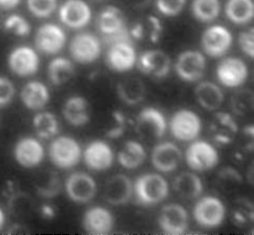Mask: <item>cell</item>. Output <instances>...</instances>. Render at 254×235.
Wrapping results in <instances>:
<instances>
[{
    "mask_svg": "<svg viewBox=\"0 0 254 235\" xmlns=\"http://www.w3.org/2000/svg\"><path fill=\"white\" fill-rule=\"evenodd\" d=\"M169 195V184L158 173H145L133 183V196L136 203L143 207H152L162 203Z\"/></svg>",
    "mask_w": 254,
    "mask_h": 235,
    "instance_id": "cell-1",
    "label": "cell"
},
{
    "mask_svg": "<svg viewBox=\"0 0 254 235\" xmlns=\"http://www.w3.org/2000/svg\"><path fill=\"white\" fill-rule=\"evenodd\" d=\"M96 26L107 44L117 40L130 39V35L126 29L124 14L117 6L108 5L104 7L97 16Z\"/></svg>",
    "mask_w": 254,
    "mask_h": 235,
    "instance_id": "cell-2",
    "label": "cell"
},
{
    "mask_svg": "<svg viewBox=\"0 0 254 235\" xmlns=\"http://www.w3.org/2000/svg\"><path fill=\"white\" fill-rule=\"evenodd\" d=\"M49 159L60 169L75 167L81 158V148L76 140L68 136L55 137L49 146Z\"/></svg>",
    "mask_w": 254,
    "mask_h": 235,
    "instance_id": "cell-3",
    "label": "cell"
},
{
    "mask_svg": "<svg viewBox=\"0 0 254 235\" xmlns=\"http://www.w3.org/2000/svg\"><path fill=\"white\" fill-rule=\"evenodd\" d=\"M135 132L140 140L153 143L162 139L168 128L165 115L154 107L143 108L135 119Z\"/></svg>",
    "mask_w": 254,
    "mask_h": 235,
    "instance_id": "cell-4",
    "label": "cell"
},
{
    "mask_svg": "<svg viewBox=\"0 0 254 235\" xmlns=\"http://www.w3.org/2000/svg\"><path fill=\"white\" fill-rule=\"evenodd\" d=\"M108 45L106 63L111 71L123 74L136 66L137 54L130 39L117 40Z\"/></svg>",
    "mask_w": 254,
    "mask_h": 235,
    "instance_id": "cell-5",
    "label": "cell"
},
{
    "mask_svg": "<svg viewBox=\"0 0 254 235\" xmlns=\"http://www.w3.org/2000/svg\"><path fill=\"white\" fill-rule=\"evenodd\" d=\"M226 213L224 203L214 196L200 198L193 208L195 222L205 229H214L221 226L226 219Z\"/></svg>",
    "mask_w": 254,
    "mask_h": 235,
    "instance_id": "cell-6",
    "label": "cell"
},
{
    "mask_svg": "<svg viewBox=\"0 0 254 235\" xmlns=\"http://www.w3.org/2000/svg\"><path fill=\"white\" fill-rule=\"evenodd\" d=\"M188 167L196 172H205L214 169L220 162L217 149L206 141H192L185 152Z\"/></svg>",
    "mask_w": 254,
    "mask_h": 235,
    "instance_id": "cell-7",
    "label": "cell"
},
{
    "mask_svg": "<svg viewBox=\"0 0 254 235\" xmlns=\"http://www.w3.org/2000/svg\"><path fill=\"white\" fill-rule=\"evenodd\" d=\"M71 58L79 64H91L97 61L102 54V43L93 33L82 32L76 34L69 44Z\"/></svg>",
    "mask_w": 254,
    "mask_h": 235,
    "instance_id": "cell-8",
    "label": "cell"
},
{
    "mask_svg": "<svg viewBox=\"0 0 254 235\" xmlns=\"http://www.w3.org/2000/svg\"><path fill=\"white\" fill-rule=\"evenodd\" d=\"M34 42L36 50L40 53L56 55L65 46L66 34L60 26L46 23L37 29Z\"/></svg>",
    "mask_w": 254,
    "mask_h": 235,
    "instance_id": "cell-9",
    "label": "cell"
},
{
    "mask_svg": "<svg viewBox=\"0 0 254 235\" xmlns=\"http://www.w3.org/2000/svg\"><path fill=\"white\" fill-rule=\"evenodd\" d=\"M200 45L207 56L219 58L224 56L231 49L233 45V35L225 26L213 25L203 31Z\"/></svg>",
    "mask_w": 254,
    "mask_h": 235,
    "instance_id": "cell-10",
    "label": "cell"
},
{
    "mask_svg": "<svg viewBox=\"0 0 254 235\" xmlns=\"http://www.w3.org/2000/svg\"><path fill=\"white\" fill-rule=\"evenodd\" d=\"M7 64L13 75L19 78H29L38 73L40 57L36 49L28 45H20L9 52Z\"/></svg>",
    "mask_w": 254,
    "mask_h": 235,
    "instance_id": "cell-11",
    "label": "cell"
},
{
    "mask_svg": "<svg viewBox=\"0 0 254 235\" xmlns=\"http://www.w3.org/2000/svg\"><path fill=\"white\" fill-rule=\"evenodd\" d=\"M200 117L189 109L176 111L170 120V132L180 142H192L201 133Z\"/></svg>",
    "mask_w": 254,
    "mask_h": 235,
    "instance_id": "cell-12",
    "label": "cell"
},
{
    "mask_svg": "<svg viewBox=\"0 0 254 235\" xmlns=\"http://www.w3.org/2000/svg\"><path fill=\"white\" fill-rule=\"evenodd\" d=\"M216 76L224 87L234 89L241 87L246 82L249 71L243 59L230 56L220 61L216 69Z\"/></svg>",
    "mask_w": 254,
    "mask_h": 235,
    "instance_id": "cell-13",
    "label": "cell"
},
{
    "mask_svg": "<svg viewBox=\"0 0 254 235\" xmlns=\"http://www.w3.org/2000/svg\"><path fill=\"white\" fill-rule=\"evenodd\" d=\"M177 76L186 82H195L201 79L206 70V59L200 51L185 50L175 61Z\"/></svg>",
    "mask_w": 254,
    "mask_h": 235,
    "instance_id": "cell-14",
    "label": "cell"
},
{
    "mask_svg": "<svg viewBox=\"0 0 254 235\" xmlns=\"http://www.w3.org/2000/svg\"><path fill=\"white\" fill-rule=\"evenodd\" d=\"M59 19L69 29L87 27L92 19V9L84 0H65L59 7Z\"/></svg>",
    "mask_w": 254,
    "mask_h": 235,
    "instance_id": "cell-15",
    "label": "cell"
},
{
    "mask_svg": "<svg viewBox=\"0 0 254 235\" xmlns=\"http://www.w3.org/2000/svg\"><path fill=\"white\" fill-rule=\"evenodd\" d=\"M65 191L72 202L87 204L97 195V182L86 172H74L65 181Z\"/></svg>",
    "mask_w": 254,
    "mask_h": 235,
    "instance_id": "cell-16",
    "label": "cell"
},
{
    "mask_svg": "<svg viewBox=\"0 0 254 235\" xmlns=\"http://www.w3.org/2000/svg\"><path fill=\"white\" fill-rule=\"evenodd\" d=\"M13 157L16 163L30 169L39 166L45 158V149L42 143L33 137L19 139L13 148Z\"/></svg>",
    "mask_w": 254,
    "mask_h": 235,
    "instance_id": "cell-17",
    "label": "cell"
},
{
    "mask_svg": "<svg viewBox=\"0 0 254 235\" xmlns=\"http://www.w3.org/2000/svg\"><path fill=\"white\" fill-rule=\"evenodd\" d=\"M158 223L165 234L182 235L188 229V213L179 204L166 205L160 212Z\"/></svg>",
    "mask_w": 254,
    "mask_h": 235,
    "instance_id": "cell-18",
    "label": "cell"
},
{
    "mask_svg": "<svg viewBox=\"0 0 254 235\" xmlns=\"http://www.w3.org/2000/svg\"><path fill=\"white\" fill-rule=\"evenodd\" d=\"M138 70L145 76L156 78H166L171 70V59L160 49L142 52L136 61Z\"/></svg>",
    "mask_w": 254,
    "mask_h": 235,
    "instance_id": "cell-19",
    "label": "cell"
},
{
    "mask_svg": "<svg viewBox=\"0 0 254 235\" xmlns=\"http://www.w3.org/2000/svg\"><path fill=\"white\" fill-rule=\"evenodd\" d=\"M83 161L90 170L98 172L108 170L114 163L113 149L104 141H93L84 149Z\"/></svg>",
    "mask_w": 254,
    "mask_h": 235,
    "instance_id": "cell-20",
    "label": "cell"
},
{
    "mask_svg": "<svg viewBox=\"0 0 254 235\" xmlns=\"http://www.w3.org/2000/svg\"><path fill=\"white\" fill-rule=\"evenodd\" d=\"M152 164L161 173L175 171L182 161V152L177 145L164 142L156 145L152 152Z\"/></svg>",
    "mask_w": 254,
    "mask_h": 235,
    "instance_id": "cell-21",
    "label": "cell"
},
{
    "mask_svg": "<svg viewBox=\"0 0 254 235\" xmlns=\"http://www.w3.org/2000/svg\"><path fill=\"white\" fill-rule=\"evenodd\" d=\"M82 227L91 235H107L113 230L114 216L104 207H93L84 213Z\"/></svg>",
    "mask_w": 254,
    "mask_h": 235,
    "instance_id": "cell-22",
    "label": "cell"
},
{
    "mask_svg": "<svg viewBox=\"0 0 254 235\" xmlns=\"http://www.w3.org/2000/svg\"><path fill=\"white\" fill-rule=\"evenodd\" d=\"M133 196V183L125 174H116L111 177L104 188L103 198L113 206H122L128 203Z\"/></svg>",
    "mask_w": 254,
    "mask_h": 235,
    "instance_id": "cell-23",
    "label": "cell"
},
{
    "mask_svg": "<svg viewBox=\"0 0 254 235\" xmlns=\"http://www.w3.org/2000/svg\"><path fill=\"white\" fill-rule=\"evenodd\" d=\"M19 96L26 108L32 111L43 110L50 101L48 87L40 80L28 81L20 91Z\"/></svg>",
    "mask_w": 254,
    "mask_h": 235,
    "instance_id": "cell-24",
    "label": "cell"
},
{
    "mask_svg": "<svg viewBox=\"0 0 254 235\" xmlns=\"http://www.w3.org/2000/svg\"><path fill=\"white\" fill-rule=\"evenodd\" d=\"M208 132L219 145H229L238 134V125L229 113L218 112L209 124Z\"/></svg>",
    "mask_w": 254,
    "mask_h": 235,
    "instance_id": "cell-25",
    "label": "cell"
},
{
    "mask_svg": "<svg viewBox=\"0 0 254 235\" xmlns=\"http://www.w3.org/2000/svg\"><path fill=\"white\" fill-rule=\"evenodd\" d=\"M62 115L72 126L79 127L86 125L91 119L90 103L82 96H72L63 105Z\"/></svg>",
    "mask_w": 254,
    "mask_h": 235,
    "instance_id": "cell-26",
    "label": "cell"
},
{
    "mask_svg": "<svg viewBox=\"0 0 254 235\" xmlns=\"http://www.w3.org/2000/svg\"><path fill=\"white\" fill-rule=\"evenodd\" d=\"M194 95L197 103L207 111L220 109L225 100L222 89L217 83L208 80L201 81L196 85Z\"/></svg>",
    "mask_w": 254,
    "mask_h": 235,
    "instance_id": "cell-27",
    "label": "cell"
},
{
    "mask_svg": "<svg viewBox=\"0 0 254 235\" xmlns=\"http://www.w3.org/2000/svg\"><path fill=\"white\" fill-rule=\"evenodd\" d=\"M163 34V25L155 15H146L132 26L129 35L137 41L158 43Z\"/></svg>",
    "mask_w": 254,
    "mask_h": 235,
    "instance_id": "cell-28",
    "label": "cell"
},
{
    "mask_svg": "<svg viewBox=\"0 0 254 235\" xmlns=\"http://www.w3.org/2000/svg\"><path fill=\"white\" fill-rule=\"evenodd\" d=\"M173 188L181 199L192 201L198 199L202 195L203 183L197 174L190 172V171H185L175 178Z\"/></svg>",
    "mask_w": 254,
    "mask_h": 235,
    "instance_id": "cell-29",
    "label": "cell"
},
{
    "mask_svg": "<svg viewBox=\"0 0 254 235\" xmlns=\"http://www.w3.org/2000/svg\"><path fill=\"white\" fill-rule=\"evenodd\" d=\"M146 160V152L142 144L130 140L125 142L118 153L119 164L128 170L136 169Z\"/></svg>",
    "mask_w": 254,
    "mask_h": 235,
    "instance_id": "cell-30",
    "label": "cell"
},
{
    "mask_svg": "<svg viewBox=\"0 0 254 235\" xmlns=\"http://www.w3.org/2000/svg\"><path fill=\"white\" fill-rule=\"evenodd\" d=\"M145 84L138 78H128L117 84V95L126 105L134 106L145 97Z\"/></svg>",
    "mask_w": 254,
    "mask_h": 235,
    "instance_id": "cell-31",
    "label": "cell"
},
{
    "mask_svg": "<svg viewBox=\"0 0 254 235\" xmlns=\"http://www.w3.org/2000/svg\"><path fill=\"white\" fill-rule=\"evenodd\" d=\"M225 14L233 24L247 25L254 16L253 0H228L225 5Z\"/></svg>",
    "mask_w": 254,
    "mask_h": 235,
    "instance_id": "cell-32",
    "label": "cell"
},
{
    "mask_svg": "<svg viewBox=\"0 0 254 235\" xmlns=\"http://www.w3.org/2000/svg\"><path fill=\"white\" fill-rule=\"evenodd\" d=\"M75 75V69L70 59L65 57L53 58L47 68V76L54 85H62L68 82Z\"/></svg>",
    "mask_w": 254,
    "mask_h": 235,
    "instance_id": "cell-33",
    "label": "cell"
},
{
    "mask_svg": "<svg viewBox=\"0 0 254 235\" xmlns=\"http://www.w3.org/2000/svg\"><path fill=\"white\" fill-rule=\"evenodd\" d=\"M36 135L42 140L55 138L59 133V121L55 114L49 111H40L33 118Z\"/></svg>",
    "mask_w": 254,
    "mask_h": 235,
    "instance_id": "cell-34",
    "label": "cell"
},
{
    "mask_svg": "<svg viewBox=\"0 0 254 235\" xmlns=\"http://www.w3.org/2000/svg\"><path fill=\"white\" fill-rule=\"evenodd\" d=\"M220 0H193L191 3V13L199 23H211L221 13Z\"/></svg>",
    "mask_w": 254,
    "mask_h": 235,
    "instance_id": "cell-35",
    "label": "cell"
},
{
    "mask_svg": "<svg viewBox=\"0 0 254 235\" xmlns=\"http://www.w3.org/2000/svg\"><path fill=\"white\" fill-rule=\"evenodd\" d=\"M242 182L240 173L232 167H224L220 170L216 179V184L223 194H232L241 186Z\"/></svg>",
    "mask_w": 254,
    "mask_h": 235,
    "instance_id": "cell-36",
    "label": "cell"
},
{
    "mask_svg": "<svg viewBox=\"0 0 254 235\" xmlns=\"http://www.w3.org/2000/svg\"><path fill=\"white\" fill-rule=\"evenodd\" d=\"M3 30L15 37L25 38L31 34L32 26L25 16L18 13H12L3 20Z\"/></svg>",
    "mask_w": 254,
    "mask_h": 235,
    "instance_id": "cell-37",
    "label": "cell"
},
{
    "mask_svg": "<svg viewBox=\"0 0 254 235\" xmlns=\"http://www.w3.org/2000/svg\"><path fill=\"white\" fill-rule=\"evenodd\" d=\"M58 0H27V8L37 18H48L54 14Z\"/></svg>",
    "mask_w": 254,
    "mask_h": 235,
    "instance_id": "cell-38",
    "label": "cell"
},
{
    "mask_svg": "<svg viewBox=\"0 0 254 235\" xmlns=\"http://www.w3.org/2000/svg\"><path fill=\"white\" fill-rule=\"evenodd\" d=\"M231 106L233 112L239 116L248 114L253 107V93L248 89L238 91L232 97Z\"/></svg>",
    "mask_w": 254,
    "mask_h": 235,
    "instance_id": "cell-39",
    "label": "cell"
},
{
    "mask_svg": "<svg viewBox=\"0 0 254 235\" xmlns=\"http://www.w3.org/2000/svg\"><path fill=\"white\" fill-rule=\"evenodd\" d=\"M155 3L161 14L167 17H174L183 11L186 0H156Z\"/></svg>",
    "mask_w": 254,
    "mask_h": 235,
    "instance_id": "cell-40",
    "label": "cell"
},
{
    "mask_svg": "<svg viewBox=\"0 0 254 235\" xmlns=\"http://www.w3.org/2000/svg\"><path fill=\"white\" fill-rule=\"evenodd\" d=\"M15 96V85L10 78L0 76V107L9 105Z\"/></svg>",
    "mask_w": 254,
    "mask_h": 235,
    "instance_id": "cell-41",
    "label": "cell"
},
{
    "mask_svg": "<svg viewBox=\"0 0 254 235\" xmlns=\"http://www.w3.org/2000/svg\"><path fill=\"white\" fill-rule=\"evenodd\" d=\"M238 44L241 51L248 57H254V30L253 28L242 31L238 37Z\"/></svg>",
    "mask_w": 254,
    "mask_h": 235,
    "instance_id": "cell-42",
    "label": "cell"
},
{
    "mask_svg": "<svg viewBox=\"0 0 254 235\" xmlns=\"http://www.w3.org/2000/svg\"><path fill=\"white\" fill-rule=\"evenodd\" d=\"M47 181H44L38 188L39 192L44 197H54L60 190V180L56 173H50L47 175Z\"/></svg>",
    "mask_w": 254,
    "mask_h": 235,
    "instance_id": "cell-43",
    "label": "cell"
},
{
    "mask_svg": "<svg viewBox=\"0 0 254 235\" xmlns=\"http://www.w3.org/2000/svg\"><path fill=\"white\" fill-rule=\"evenodd\" d=\"M124 5L132 9H142L150 4L151 0H121Z\"/></svg>",
    "mask_w": 254,
    "mask_h": 235,
    "instance_id": "cell-44",
    "label": "cell"
},
{
    "mask_svg": "<svg viewBox=\"0 0 254 235\" xmlns=\"http://www.w3.org/2000/svg\"><path fill=\"white\" fill-rule=\"evenodd\" d=\"M23 0H0V9L4 11H9L16 8Z\"/></svg>",
    "mask_w": 254,
    "mask_h": 235,
    "instance_id": "cell-45",
    "label": "cell"
},
{
    "mask_svg": "<svg viewBox=\"0 0 254 235\" xmlns=\"http://www.w3.org/2000/svg\"><path fill=\"white\" fill-rule=\"evenodd\" d=\"M41 213L42 216L44 218H53L54 217V210L52 207L48 206V205H44L41 209Z\"/></svg>",
    "mask_w": 254,
    "mask_h": 235,
    "instance_id": "cell-46",
    "label": "cell"
},
{
    "mask_svg": "<svg viewBox=\"0 0 254 235\" xmlns=\"http://www.w3.org/2000/svg\"><path fill=\"white\" fill-rule=\"evenodd\" d=\"M5 221H6V217H5V213L3 211V209L0 207V231H1L4 228L5 225Z\"/></svg>",
    "mask_w": 254,
    "mask_h": 235,
    "instance_id": "cell-47",
    "label": "cell"
},
{
    "mask_svg": "<svg viewBox=\"0 0 254 235\" xmlns=\"http://www.w3.org/2000/svg\"><path fill=\"white\" fill-rule=\"evenodd\" d=\"M91 1H94V2H106V1H108V0H91Z\"/></svg>",
    "mask_w": 254,
    "mask_h": 235,
    "instance_id": "cell-48",
    "label": "cell"
}]
</instances>
